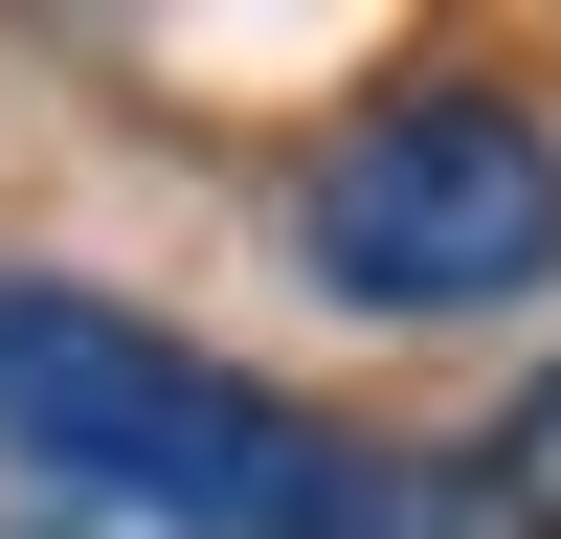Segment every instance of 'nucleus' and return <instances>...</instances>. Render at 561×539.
Segmentation results:
<instances>
[{"instance_id":"3","label":"nucleus","mask_w":561,"mask_h":539,"mask_svg":"<svg viewBox=\"0 0 561 539\" xmlns=\"http://www.w3.org/2000/svg\"><path fill=\"white\" fill-rule=\"evenodd\" d=\"M449 517H472L449 472H404V449H337V472H314V517H270V539H449Z\"/></svg>"},{"instance_id":"5","label":"nucleus","mask_w":561,"mask_h":539,"mask_svg":"<svg viewBox=\"0 0 561 539\" xmlns=\"http://www.w3.org/2000/svg\"><path fill=\"white\" fill-rule=\"evenodd\" d=\"M90 517V494H45V472H0V539H68Z\"/></svg>"},{"instance_id":"4","label":"nucleus","mask_w":561,"mask_h":539,"mask_svg":"<svg viewBox=\"0 0 561 539\" xmlns=\"http://www.w3.org/2000/svg\"><path fill=\"white\" fill-rule=\"evenodd\" d=\"M494 517H517V539H561V359L494 404Z\"/></svg>"},{"instance_id":"2","label":"nucleus","mask_w":561,"mask_h":539,"mask_svg":"<svg viewBox=\"0 0 561 539\" xmlns=\"http://www.w3.org/2000/svg\"><path fill=\"white\" fill-rule=\"evenodd\" d=\"M293 248H314V293H359V314H494V293L561 270V135L517 90H404V113H359L337 158H314Z\"/></svg>"},{"instance_id":"1","label":"nucleus","mask_w":561,"mask_h":539,"mask_svg":"<svg viewBox=\"0 0 561 539\" xmlns=\"http://www.w3.org/2000/svg\"><path fill=\"white\" fill-rule=\"evenodd\" d=\"M0 472L113 494V517H180V539H270V517H314L337 427H293L248 359L68 293V270H0Z\"/></svg>"}]
</instances>
